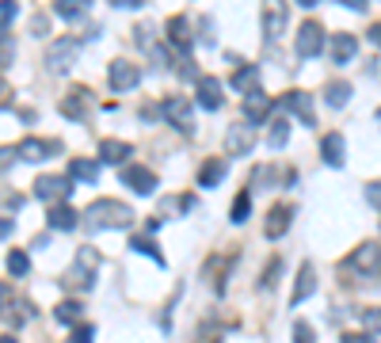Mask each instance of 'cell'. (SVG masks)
<instances>
[{
	"mask_svg": "<svg viewBox=\"0 0 381 343\" xmlns=\"http://www.w3.org/2000/svg\"><path fill=\"white\" fill-rule=\"evenodd\" d=\"M252 145H255V134H252V126H244V123H237V126H229L225 149L233 153V157H244V153H252Z\"/></svg>",
	"mask_w": 381,
	"mask_h": 343,
	"instance_id": "7c38bea8",
	"label": "cell"
},
{
	"mask_svg": "<svg viewBox=\"0 0 381 343\" xmlns=\"http://www.w3.org/2000/svg\"><path fill=\"white\" fill-rule=\"evenodd\" d=\"M347 267L362 271V275H377L381 271V245H358L351 256H347Z\"/></svg>",
	"mask_w": 381,
	"mask_h": 343,
	"instance_id": "277c9868",
	"label": "cell"
},
{
	"mask_svg": "<svg viewBox=\"0 0 381 343\" xmlns=\"http://www.w3.org/2000/svg\"><path fill=\"white\" fill-rule=\"evenodd\" d=\"M324 50V27L320 24H301L298 31V53L301 58H317Z\"/></svg>",
	"mask_w": 381,
	"mask_h": 343,
	"instance_id": "ba28073f",
	"label": "cell"
},
{
	"mask_svg": "<svg viewBox=\"0 0 381 343\" xmlns=\"http://www.w3.org/2000/svg\"><path fill=\"white\" fill-rule=\"evenodd\" d=\"M358 320H362L366 336H370V332H381V309H377V305H374V309H362V313H358Z\"/></svg>",
	"mask_w": 381,
	"mask_h": 343,
	"instance_id": "836d02e7",
	"label": "cell"
},
{
	"mask_svg": "<svg viewBox=\"0 0 381 343\" xmlns=\"http://www.w3.org/2000/svg\"><path fill=\"white\" fill-rule=\"evenodd\" d=\"M46 225H50V229H61V233H69V229H76V210L65 206V203L50 206V210H46Z\"/></svg>",
	"mask_w": 381,
	"mask_h": 343,
	"instance_id": "ac0fdd59",
	"label": "cell"
},
{
	"mask_svg": "<svg viewBox=\"0 0 381 343\" xmlns=\"http://www.w3.org/2000/svg\"><path fill=\"white\" fill-rule=\"evenodd\" d=\"M233 88H240L244 96L255 92V88H260V69H255V65H244V69H237V73H233Z\"/></svg>",
	"mask_w": 381,
	"mask_h": 343,
	"instance_id": "484cf974",
	"label": "cell"
},
{
	"mask_svg": "<svg viewBox=\"0 0 381 343\" xmlns=\"http://www.w3.org/2000/svg\"><path fill=\"white\" fill-rule=\"evenodd\" d=\"M122 183L133 187L138 195H153V187H156V175L149 168H141V164H126L122 168Z\"/></svg>",
	"mask_w": 381,
	"mask_h": 343,
	"instance_id": "8fae6325",
	"label": "cell"
},
{
	"mask_svg": "<svg viewBox=\"0 0 381 343\" xmlns=\"http://www.w3.org/2000/svg\"><path fill=\"white\" fill-rule=\"evenodd\" d=\"M54 12H58L61 19H81L84 16V4H81V0H58V4H54Z\"/></svg>",
	"mask_w": 381,
	"mask_h": 343,
	"instance_id": "1f68e13d",
	"label": "cell"
},
{
	"mask_svg": "<svg viewBox=\"0 0 381 343\" xmlns=\"http://www.w3.org/2000/svg\"><path fill=\"white\" fill-rule=\"evenodd\" d=\"M168 42H172L176 50H190V42H195V39H190V24H187L183 16L168 19Z\"/></svg>",
	"mask_w": 381,
	"mask_h": 343,
	"instance_id": "d6986e66",
	"label": "cell"
},
{
	"mask_svg": "<svg viewBox=\"0 0 381 343\" xmlns=\"http://www.w3.org/2000/svg\"><path fill=\"white\" fill-rule=\"evenodd\" d=\"M283 107L294 111V115H298L305 126L317 123V118H313V96H305V92H286V96H283Z\"/></svg>",
	"mask_w": 381,
	"mask_h": 343,
	"instance_id": "5bb4252c",
	"label": "cell"
},
{
	"mask_svg": "<svg viewBox=\"0 0 381 343\" xmlns=\"http://www.w3.org/2000/svg\"><path fill=\"white\" fill-rule=\"evenodd\" d=\"M69 191H73V180H69V175H42V180L35 183V198H42V203H54V206H58V198L65 203Z\"/></svg>",
	"mask_w": 381,
	"mask_h": 343,
	"instance_id": "3957f363",
	"label": "cell"
},
{
	"mask_svg": "<svg viewBox=\"0 0 381 343\" xmlns=\"http://www.w3.org/2000/svg\"><path fill=\"white\" fill-rule=\"evenodd\" d=\"M88 99H92V92H88L84 84H76L73 92L61 99V115H65V118H84V107H88Z\"/></svg>",
	"mask_w": 381,
	"mask_h": 343,
	"instance_id": "9a60e30c",
	"label": "cell"
},
{
	"mask_svg": "<svg viewBox=\"0 0 381 343\" xmlns=\"http://www.w3.org/2000/svg\"><path fill=\"white\" fill-rule=\"evenodd\" d=\"M267 115H271V96H263L260 88L244 96V123L260 126V123H267Z\"/></svg>",
	"mask_w": 381,
	"mask_h": 343,
	"instance_id": "52a82bcc",
	"label": "cell"
},
{
	"mask_svg": "<svg viewBox=\"0 0 381 343\" xmlns=\"http://www.w3.org/2000/svg\"><path fill=\"white\" fill-rule=\"evenodd\" d=\"M161 111L168 115V123H172L176 130H183V134H190V130H195V118H190V103H187L183 96H168Z\"/></svg>",
	"mask_w": 381,
	"mask_h": 343,
	"instance_id": "8992f818",
	"label": "cell"
},
{
	"mask_svg": "<svg viewBox=\"0 0 381 343\" xmlns=\"http://www.w3.org/2000/svg\"><path fill=\"white\" fill-rule=\"evenodd\" d=\"M31 317H35V309H31L24 297H12V302H8V309H4V320H8V324H27Z\"/></svg>",
	"mask_w": 381,
	"mask_h": 343,
	"instance_id": "d4e9b609",
	"label": "cell"
},
{
	"mask_svg": "<svg viewBox=\"0 0 381 343\" xmlns=\"http://www.w3.org/2000/svg\"><path fill=\"white\" fill-rule=\"evenodd\" d=\"M225 168H229V164L221 157H210L203 168H198V187H218L221 180H225Z\"/></svg>",
	"mask_w": 381,
	"mask_h": 343,
	"instance_id": "ffe728a7",
	"label": "cell"
},
{
	"mask_svg": "<svg viewBox=\"0 0 381 343\" xmlns=\"http://www.w3.org/2000/svg\"><path fill=\"white\" fill-rule=\"evenodd\" d=\"M84 217L92 221V229H126L133 221V210L115 203V198H96V203L84 210Z\"/></svg>",
	"mask_w": 381,
	"mask_h": 343,
	"instance_id": "6da1fadb",
	"label": "cell"
},
{
	"mask_svg": "<svg viewBox=\"0 0 381 343\" xmlns=\"http://www.w3.org/2000/svg\"><path fill=\"white\" fill-rule=\"evenodd\" d=\"M92 339H96V328H92V324H84V320H81V324L73 328V343H92Z\"/></svg>",
	"mask_w": 381,
	"mask_h": 343,
	"instance_id": "74e56055",
	"label": "cell"
},
{
	"mask_svg": "<svg viewBox=\"0 0 381 343\" xmlns=\"http://www.w3.org/2000/svg\"><path fill=\"white\" fill-rule=\"evenodd\" d=\"M16 12H19V8L12 4V0H4V4H0V27H8V24H12Z\"/></svg>",
	"mask_w": 381,
	"mask_h": 343,
	"instance_id": "ab89813d",
	"label": "cell"
},
{
	"mask_svg": "<svg viewBox=\"0 0 381 343\" xmlns=\"http://www.w3.org/2000/svg\"><path fill=\"white\" fill-rule=\"evenodd\" d=\"M343 343H374V336H366V332H343Z\"/></svg>",
	"mask_w": 381,
	"mask_h": 343,
	"instance_id": "60d3db41",
	"label": "cell"
},
{
	"mask_svg": "<svg viewBox=\"0 0 381 343\" xmlns=\"http://www.w3.org/2000/svg\"><path fill=\"white\" fill-rule=\"evenodd\" d=\"M16 58V39L12 35H0V69H8Z\"/></svg>",
	"mask_w": 381,
	"mask_h": 343,
	"instance_id": "e575fe53",
	"label": "cell"
},
{
	"mask_svg": "<svg viewBox=\"0 0 381 343\" xmlns=\"http://www.w3.org/2000/svg\"><path fill=\"white\" fill-rule=\"evenodd\" d=\"M8 302H12V290H8V286H0V309H4Z\"/></svg>",
	"mask_w": 381,
	"mask_h": 343,
	"instance_id": "7bdbcfd3",
	"label": "cell"
},
{
	"mask_svg": "<svg viewBox=\"0 0 381 343\" xmlns=\"http://www.w3.org/2000/svg\"><path fill=\"white\" fill-rule=\"evenodd\" d=\"M290 214H294V206H286V203H278V206H271V214H267V229L263 233L267 237H283L286 229H290Z\"/></svg>",
	"mask_w": 381,
	"mask_h": 343,
	"instance_id": "2e32d148",
	"label": "cell"
},
{
	"mask_svg": "<svg viewBox=\"0 0 381 343\" xmlns=\"http://www.w3.org/2000/svg\"><path fill=\"white\" fill-rule=\"evenodd\" d=\"M324 99H328L332 107H343L347 99H351V84H347V81H335V84H328V96H324Z\"/></svg>",
	"mask_w": 381,
	"mask_h": 343,
	"instance_id": "f1b7e54d",
	"label": "cell"
},
{
	"mask_svg": "<svg viewBox=\"0 0 381 343\" xmlns=\"http://www.w3.org/2000/svg\"><path fill=\"white\" fill-rule=\"evenodd\" d=\"M107 81H111L115 92H133V88L141 84V69H138V65H130V61H111Z\"/></svg>",
	"mask_w": 381,
	"mask_h": 343,
	"instance_id": "5b68a950",
	"label": "cell"
},
{
	"mask_svg": "<svg viewBox=\"0 0 381 343\" xmlns=\"http://www.w3.org/2000/svg\"><path fill=\"white\" fill-rule=\"evenodd\" d=\"M267 141H271V149H283V145H286V141H290L286 118H275V126H271V134H267Z\"/></svg>",
	"mask_w": 381,
	"mask_h": 343,
	"instance_id": "4dcf8cb0",
	"label": "cell"
},
{
	"mask_svg": "<svg viewBox=\"0 0 381 343\" xmlns=\"http://www.w3.org/2000/svg\"><path fill=\"white\" fill-rule=\"evenodd\" d=\"M130 248H138L141 256H153L156 263H164V256H161V252H156V245H153L149 237H133V240H130Z\"/></svg>",
	"mask_w": 381,
	"mask_h": 343,
	"instance_id": "d590c367",
	"label": "cell"
},
{
	"mask_svg": "<svg viewBox=\"0 0 381 343\" xmlns=\"http://www.w3.org/2000/svg\"><path fill=\"white\" fill-rule=\"evenodd\" d=\"M286 27V8L283 4H267L263 8V35L267 39H278V31Z\"/></svg>",
	"mask_w": 381,
	"mask_h": 343,
	"instance_id": "44dd1931",
	"label": "cell"
},
{
	"mask_svg": "<svg viewBox=\"0 0 381 343\" xmlns=\"http://www.w3.org/2000/svg\"><path fill=\"white\" fill-rule=\"evenodd\" d=\"M130 141H115V138H107V141H99V157L103 160H111V164H122L130 157Z\"/></svg>",
	"mask_w": 381,
	"mask_h": 343,
	"instance_id": "cb8c5ba5",
	"label": "cell"
},
{
	"mask_svg": "<svg viewBox=\"0 0 381 343\" xmlns=\"http://www.w3.org/2000/svg\"><path fill=\"white\" fill-rule=\"evenodd\" d=\"M54 317H58L61 320V324H81V317H84V305L81 302H61L58 309H54Z\"/></svg>",
	"mask_w": 381,
	"mask_h": 343,
	"instance_id": "83f0119b",
	"label": "cell"
},
{
	"mask_svg": "<svg viewBox=\"0 0 381 343\" xmlns=\"http://www.w3.org/2000/svg\"><path fill=\"white\" fill-rule=\"evenodd\" d=\"M54 153H61V145L58 141H39V138H27V141H19L16 145V157L19 160H46V157H54Z\"/></svg>",
	"mask_w": 381,
	"mask_h": 343,
	"instance_id": "9c48e42d",
	"label": "cell"
},
{
	"mask_svg": "<svg viewBox=\"0 0 381 343\" xmlns=\"http://www.w3.org/2000/svg\"><path fill=\"white\" fill-rule=\"evenodd\" d=\"M96 267H99L96 248H81V252H76V263H73V267L61 275V282L69 286V290H88V286H92V275H96Z\"/></svg>",
	"mask_w": 381,
	"mask_h": 343,
	"instance_id": "7a4b0ae2",
	"label": "cell"
},
{
	"mask_svg": "<svg viewBox=\"0 0 381 343\" xmlns=\"http://www.w3.org/2000/svg\"><path fill=\"white\" fill-rule=\"evenodd\" d=\"M0 343H19L16 336H0Z\"/></svg>",
	"mask_w": 381,
	"mask_h": 343,
	"instance_id": "ee69618b",
	"label": "cell"
},
{
	"mask_svg": "<svg viewBox=\"0 0 381 343\" xmlns=\"http://www.w3.org/2000/svg\"><path fill=\"white\" fill-rule=\"evenodd\" d=\"M355 50H358V39H355V35H347V31H340V35L332 39V58H335V65L351 61V58H355Z\"/></svg>",
	"mask_w": 381,
	"mask_h": 343,
	"instance_id": "7402d4cb",
	"label": "cell"
},
{
	"mask_svg": "<svg viewBox=\"0 0 381 343\" xmlns=\"http://www.w3.org/2000/svg\"><path fill=\"white\" fill-rule=\"evenodd\" d=\"M294 343H317V332H313V324L298 320V324H294Z\"/></svg>",
	"mask_w": 381,
	"mask_h": 343,
	"instance_id": "8d00e7d4",
	"label": "cell"
},
{
	"mask_svg": "<svg viewBox=\"0 0 381 343\" xmlns=\"http://www.w3.org/2000/svg\"><path fill=\"white\" fill-rule=\"evenodd\" d=\"M343 149H347L343 134H324L320 153H324V160H328V164H335V168H340V164H343Z\"/></svg>",
	"mask_w": 381,
	"mask_h": 343,
	"instance_id": "603a6c76",
	"label": "cell"
},
{
	"mask_svg": "<svg viewBox=\"0 0 381 343\" xmlns=\"http://www.w3.org/2000/svg\"><path fill=\"white\" fill-rule=\"evenodd\" d=\"M69 180L96 183V180H99V164H92V160H81V157H76V160L69 164Z\"/></svg>",
	"mask_w": 381,
	"mask_h": 343,
	"instance_id": "4316f807",
	"label": "cell"
},
{
	"mask_svg": "<svg viewBox=\"0 0 381 343\" xmlns=\"http://www.w3.org/2000/svg\"><path fill=\"white\" fill-rule=\"evenodd\" d=\"M198 103H203L206 111H218L221 107V81H214V76H198Z\"/></svg>",
	"mask_w": 381,
	"mask_h": 343,
	"instance_id": "e0dca14e",
	"label": "cell"
},
{
	"mask_svg": "<svg viewBox=\"0 0 381 343\" xmlns=\"http://www.w3.org/2000/svg\"><path fill=\"white\" fill-rule=\"evenodd\" d=\"M31 271V260H27V252H8V275H16V279H19V275H27Z\"/></svg>",
	"mask_w": 381,
	"mask_h": 343,
	"instance_id": "f546056e",
	"label": "cell"
},
{
	"mask_svg": "<svg viewBox=\"0 0 381 343\" xmlns=\"http://www.w3.org/2000/svg\"><path fill=\"white\" fill-rule=\"evenodd\" d=\"M366 203L374 206V210H381V180H374V183H366Z\"/></svg>",
	"mask_w": 381,
	"mask_h": 343,
	"instance_id": "f35d334b",
	"label": "cell"
},
{
	"mask_svg": "<svg viewBox=\"0 0 381 343\" xmlns=\"http://www.w3.org/2000/svg\"><path fill=\"white\" fill-rule=\"evenodd\" d=\"M366 39L374 42V46H381V24H374V27H370V31H366Z\"/></svg>",
	"mask_w": 381,
	"mask_h": 343,
	"instance_id": "b9f144b4",
	"label": "cell"
},
{
	"mask_svg": "<svg viewBox=\"0 0 381 343\" xmlns=\"http://www.w3.org/2000/svg\"><path fill=\"white\" fill-rule=\"evenodd\" d=\"M76 50H81V42H76V39H61V42H54L50 53H46V65H50L54 73L69 69L73 58H76Z\"/></svg>",
	"mask_w": 381,
	"mask_h": 343,
	"instance_id": "30bf717a",
	"label": "cell"
},
{
	"mask_svg": "<svg viewBox=\"0 0 381 343\" xmlns=\"http://www.w3.org/2000/svg\"><path fill=\"white\" fill-rule=\"evenodd\" d=\"M248 214H252V198H248V191H240L237 203H233V214H229V217L240 225V221H248Z\"/></svg>",
	"mask_w": 381,
	"mask_h": 343,
	"instance_id": "d6a6232c",
	"label": "cell"
},
{
	"mask_svg": "<svg viewBox=\"0 0 381 343\" xmlns=\"http://www.w3.org/2000/svg\"><path fill=\"white\" fill-rule=\"evenodd\" d=\"M313 290H317V271H313V263H301L298 282H294V294H290V305H301Z\"/></svg>",
	"mask_w": 381,
	"mask_h": 343,
	"instance_id": "4fadbf2b",
	"label": "cell"
}]
</instances>
